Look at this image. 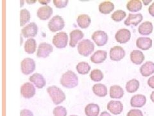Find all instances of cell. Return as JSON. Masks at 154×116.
Masks as SVG:
<instances>
[{
    "mask_svg": "<svg viewBox=\"0 0 154 116\" xmlns=\"http://www.w3.org/2000/svg\"><path fill=\"white\" fill-rule=\"evenodd\" d=\"M76 70L80 74L85 75L89 73L91 70L90 65L86 62H80L76 65Z\"/></svg>",
    "mask_w": 154,
    "mask_h": 116,
    "instance_id": "obj_32",
    "label": "cell"
},
{
    "mask_svg": "<svg viewBox=\"0 0 154 116\" xmlns=\"http://www.w3.org/2000/svg\"><path fill=\"white\" fill-rule=\"evenodd\" d=\"M139 82L136 79H131L128 81L126 84V90L129 93H134L139 89Z\"/></svg>",
    "mask_w": 154,
    "mask_h": 116,
    "instance_id": "obj_31",
    "label": "cell"
},
{
    "mask_svg": "<svg viewBox=\"0 0 154 116\" xmlns=\"http://www.w3.org/2000/svg\"><path fill=\"white\" fill-rule=\"evenodd\" d=\"M29 80L32 82L38 89H42L43 87L45 86L46 84V81L45 77L41 74L36 73L33 74L32 76L30 77Z\"/></svg>",
    "mask_w": 154,
    "mask_h": 116,
    "instance_id": "obj_19",
    "label": "cell"
},
{
    "mask_svg": "<svg viewBox=\"0 0 154 116\" xmlns=\"http://www.w3.org/2000/svg\"><path fill=\"white\" fill-rule=\"evenodd\" d=\"M107 53L104 50H98L91 57V61L94 63H102L107 59Z\"/></svg>",
    "mask_w": 154,
    "mask_h": 116,
    "instance_id": "obj_21",
    "label": "cell"
},
{
    "mask_svg": "<svg viewBox=\"0 0 154 116\" xmlns=\"http://www.w3.org/2000/svg\"><path fill=\"white\" fill-rule=\"evenodd\" d=\"M38 2L41 3L42 5H47L48 3H49L50 2V0H47V1H46V0H41V1H38Z\"/></svg>",
    "mask_w": 154,
    "mask_h": 116,
    "instance_id": "obj_42",
    "label": "cell"
},
{
    "mask_svg": "<svg viewBox=\"0 0 154 116\" xmlns=\"http://www.w3.org/2000/svg\"><path fill=\"white\" fill-rule=\"evenodd\" d=\"M54 5L57 7V8H64L67 6V3H68L69 1L67 0H54Z\"/></svg>",
    "mask_w": 154,
    "mask_h": 116,
    "instance_id": "obj_37",
    "label": "cell"
},
{
    "mask_svg": "<svg viewBox=\"0 0 154 116\" xmlns=\"http://www.w3.org/2000/svg\"><path fill=\"white\" fill-rule=\"evenodd\" d=\"M114 8V4L110 2H104L100 4L99 11L103 14H108L113 11Z\"/></svg>",
    "mask_w": 154,
    "mask_h": 116,
    "instance_id": "obj_28",
    "label": "cell"
},
{
    "mask_svg": "<svg viewBox=\"0 0 154 116\" xmlns=\"http://www.w3.org/2000/svg\"><path fill=\"white\" fill-rule=\"evenodd\" d=\"M21 94L26 99H30L35 94V89L30 83H26L21 87Z\"/></svg>",
    "mask_w": 154,
    "mask_h": 116,
    "instance_id": "obj_12",
    "label": "cell"
},
{
    "mask_svg": "<svg viewBox=\"0 0 154 116\" xmlns=\"http://www.w3.org/2000/svg\"><path fill=\"white\" fill-rule=\"evenodd\" d=\"M107 109L114 115L120 114L123 110V105L121 101H110L107 104Z\"/></svg>",
    "mask_w": 154,
    "mask_h": 116,
    "instance_id": "obj_13",
    "label": "cell"
},
{
    "mask_svg": "<svg viewBox=\"0 0 154 116\" xmlns=\"http://www.w3.org/2000/svg\"><path fill=\"white\" fill-rule=\"evenodd\" d=\"M94 50V43L89 40H84L79 43V53L83 56H89Z\"/></svg>",
    "mask_w": 154,
    "mask_h": 116,
    "instance_id": "obj_3",
    "label": "cell"
},
{
    "mask_svg": "<svg viewBox=\"0 0 154 116\" xmlns=\"http://www.w3.org/2000/svg\"><path fill=\"white\" fill-rule=\"evenodd\" d=\"M126 16L127 13L125 11H122V10H118L112 14L111 18L116 22H119L122 21Z\"/></svg>",
    "mask_w": 154,
    "mask_h": 116,
    "instance_id": "obj_34",
    "label": "cell"
},
{
    "mask_svg": "<svg viewBox=\"0 0 154 116\" xmlns=\"http://www.w3.org/2000/svg\"><path fill=\"white\" fill-rule=\"evenodd\" d=\"M131 33L129 30L126 28H123L119 30L115 35V39L118 43L121 44L127 43L131 40Z\"/></svg>",
    "mask_w": 154,
    "mask_h": 116,
    "instance_id": "obj_9",
    "label": "cell"
},
{
    "mask_svg": "<svg viewBox=\"0 0 154 116\" xmlns=\"http://www.w3.org/2000/svg\"><path fill=\"white\" fill-rule=\"evenodd\" d=\"M30 19V13L26 9H22L20 12V25L24 26Z\"/></svg>",
    "mask_w": 154,
    "mask_h": 116,
    "instance_id": "obj_33",
    "label": "cell"
},
{
    "mask_svg": "<svg viewBox=\"0 0 154 116\" xmlns=\"http://www.w3.org/2000/svg\"><path fill=\"white\" fill-rule=\"evenodd\" d=\"M153 25L150 21H145L139 27L138 32L141 35L148 36L153 32Z\"/></svg>",
    "mask_w": 154,
    "mask_h": 116,
    "instance_id": "obj_22",
    "label": "cell"
},
{
    "mask_svg": "<svg viewBox=\"0 0 154 116\" xmlns=\"http://www.w3.org/2000/svg\"><path fill=\"white\" fill-rule=\"evenodd\" d=\"M91 79L93 81L98 82L101 81L103 78V74L102 72L99 69H95L93 71H91L90 74Z\"/></svg>",
    "mask_w": 154,
    "mask_h": 116,
    "instance_id": "obj_35",
    "label": "cell"
},
{
    "mask_svg": "<svg viewBox=\"0 0 154 116\" xmlns=\"http://www.w3.org/2000/svg\"><path fill=\"white\" fill-rule=\"evenodd\" d=\"M38 27L35 23H31L21 30L22 35L26 38L35 37L37 34Z\"/></svg>",
    "mask_w": 154,
    "mask_h": 116,
    "instance_id": "obj_11",
    "label": "cell"
},
{
    "mask_svg": "<svg viewBox=\"0 0 154 116\" xmlns=\"http://www.w3.org/2000/svg\"><path fill=\"white\" fill-rule=\"evenodd\" d=\"M70 41H69V46L71 47H75L77 43H78L80 40H82L84 36V33L82 31L80 30H74L70 32Z\"/></svg>",
    "mask_w": 154,
    "mask_h": 116,
    "instance_id": "obj_16",
    "label": "cell"
},
{
    "mask_svg": "<svg viewBox=\"0 0 154 116\" xmlns=\"http://www.w3.org/2000/svg\"><path fill=\"white\" fill-rule=\"evenodd\" d=\"M20 116H33V114L32 111L27 109H24L21 111Z\"/></svg>",
    "mask_w": 154,
    "mask_h": 116,
    "instance_id": "obj_39",
    "label": "cell"
},
{
    "mask_svg": "<svg viewBox=\"0 0 154 116\" xmlns=\"http://www.w3.org/2000/svg\"><path fill=\"white\" fill-rule=\"evenodd\" d=\"M143 20V16L141 14H129L128 16L124 23L126 26H137L139 23H140Z\"/></svg>",
    "mask_w": 154,
    "mask_h": 116,
    "instance_id": "obj_14",
    "label": "cell"
},
{
    "mask_svg": "<svg viewBox=\"0 0 154 116\" xmlns=\"http://www.w3.org/2000/svg\"><path fill=\"white\" fill-rule=\"evenodd\" d=\"M150 99L153 103H154V91L152 92L151 95H150Z\"/></svg>",
    "mask_w": 154,
    "mask_h": 116,
    "instance_id": "obj_44",
    "label": "cell"
},
{
    "mask_svg": "<svg viewBox=\"0 0 154 116\" xmlns=\"http://www.w3.org/2000/svg\"><path fill=\"white\" fill-rule=\"evenodd\" d=\"M54 116H66L67 110L63 106H57L53 111Z\"/></svg>",
    "mask_w": 154,
    "mask_h": 116,
    "instance_id": "obj_36",
    "label": "cell"
},
{
    "mask_svg": "<svg viewBox=\"0 0 154 116\" xmlns=\"http://www.w3.org/2000/svg\"><path fill=\"white\" fill-rule=\"evenodd\" d=\"M47 92L55 105H59L66 99V94L56 86H51L47 89Z\"/></svg>",
    "mask_w": 154,
    "mask_h": 116,
    "instance_id": "obj_2",
    "label": "cell"
},
{
    "mask_svg": "<svg viewBox=\"0 0 154 116\" xmlns=\"http://www.w3.org/2000/svg\"><path fill=\"white\" fill-rule=\"evenodd\" d=\"M148 85L152 89H154V76L150 77L148 80Z\"/></svg>",
    "mask_w": 154,
    "mask_h": 116,
    "instance_id": "obj_40",
    "label": "cell"
},
{
    "mask_svg": "<svg viewBox=\"0 0 154 116\" xmlns=\"http://www.w3.org/2000/svg\"><path fill=\"white\" fill-rule=\"evenodd\" d=\"M124 95V90L121 86L113 85L110 88V97L113 99H120Z\"/></svg>",
    "mask_w": 154,
    "mask_h": 116,
    "instance_id": "obj_24",
    "label": "cell"
},
{
    "mask_svg": "<svg viewBox=\"0 0 154 116\" xmlns=\"http://www.w3.org/2000/svg\"><path fill=\"white\" fill-rule=\"evenodd\" d=\"M70 116H77V115H70Z\"/></svg>",
    "mask_w": 154,
    "mask_h": 116,
    "instance_id": "obj_46",
    "label": "cell"
},
{
    "mask_svg": "<svg viewBox=\"0 0 154 116\" xmlns=\"http://www.w3.org/2000/svg\"><path fill=\"white\" fill-rule=\"evenodd\" d=\"M64 26L65 22L63 18L60 16H54L48 23V28L53 32L62 30Z\"/></svg>",
    "mask_w": 154,
    "mask_h": 116,
    "instance_id": "obj_4",
    "label": "cell"
},
{
    "mask_svg": "<svg viewBox=\"0 0 154 116\" xmlns=\"http://www.w3.org/2000/svg\"><path fill=\"white\" fill-rule=\"evenodd\" d=\"M140 73L144 77L150 76L154 73V63L147 61L140 68Z\"/></svg>",
    "mask_w": 154,
    "mask_h": 116,
    "instance_id": "obj_20",
    "label": "cell"
},
{
    "mask_svg": "<svg viewBox=\"0 0 154 116\" xmlns=\"http://www.w3.org/2000/svg\"><path fill=\"white\" fill-rule=\"evenodd\" d=\"M100 113V107L97 104L90 103L85 108V114L87 116H98Z\"/></svg>",
    "mask_w": 154,
    "mask_h": 116,
    "instance_id": "obj_25",
    "label": "cell"
},
{
    "mask_svg": "<svg viewBox=\"0 0 154 116\" xmlns=\"http://www.w3.org/2000/svg\"><path fill=\"white\" fill-rule=\"evenodd\" d=\"M130 57H131V61L136 65H141L145 59L143 53L141 51L137 50H133L131 53Z\"/></svg>",
    "mask_w": 154,
    "mask_h": 116,
    "instance_id": "obj_23",
    "label": "cell"
},
{
    "mask_svg": "<svg viewBox=\"0 0 154 116\" xmlns=\"http://www.w3.org/2000/svg\"><path fill=\"white\" fill-rule=\"evenodd\" d=\"M53 14V8L50 6H45L38 8L37 12V17L42 20H47Z\"/></svg>",
    "mask_w": 154,
    "mask_h": 116,
    "instance_id": "obj_15",
    "label": "cell"
},
{
    "mask_svg": "<svg viewBox=\"0 0 154 116\" xmlns=\"http://www.w3.org/2000/svg\"><path fill=\"white\" fill-rule=\"evenodd\" d=\"M127 8L131 12H138L142 8V3L139 0H131L127 3Z\"/></svg>",
    "mask_w": 154,
    "mask_h": 116,
    "instance_id": "obj_30",
    "label": "cell"
},
{
    "mask_svg": "<svg viewBox=\"0 0 154 116\" xmlns=\"http://www.w3.org/2000/svg\"><path fill=\"white\" fill-rule=\"evenodd\" d=\"M127 116H143V114L140 110L132 109L127 113Z\"/></svg>",
    "mask_w": 154,
    "mask_h": 116,
    "instance_id": "obj_38",
    "label": "cell"
},
{
    "mask_svg": "<svg viewBox=\"0 0 154 116\" xmlns=\"http://www.w3.org/2000/svg\"><path fill=\"white\" fill-rule=\"evenodd\" d=\"M60 84L67 89L75 88L79 84V77L75 72L67 71L61 77Z\"/></svg>",
    "mask_w": 154,
    "mask_h": 116,
    "instance_id": "obj_1",
    "label": "cell"
},
{
    "mask_svg": "<svg viewBox=\"0 0 154 116\" xmlns=\"http://www.w3.org/2000/svg\"><path fill=\"white\" fill-rule=\"evenodd\" d=\"M93 91L98 97H105L107 94V88L105 85L98 83L93 86Z\"/></svg>",
    "mask_w": 154,
    "mask_h": 116,
    "instance_id": "obj_26",
    "label": "cell"
},
{
    "mask_svg": "<svg viewBox=\"0 0 154 116\" xmlns=\"http://www.w3.org/2000/svg\"><path fill=\"white\" fill-rule=\"evenodd\" d=\"M143 3H144V4L145 5H148L149 3H150L152 1H151V0H150V1H144H144H143Z\"/></svg>",
    "mask_w": 154,
    "mask_h": 116,
    "instance_id": "obj_45",
    "label": "cell"
},
{
    "mask_svg": "<svg viewBox=\"0 0 154 116\" xmlns=\"http://www.w3.org/2000/svg\"><path fill=\"white\" fill-rule=\"evenodd\" d=\"M148 12L150 15L154 17V2L148 8Z\"/></svg>",
    "mask_w": 154,
    "mask_h": 116,
    "instance_id": "obj_41",
    "label": "cell"
},
{
    "mask_svg": "<svg viewBox=\"0 0 154 116\" xmlns=\"http://www.w3.org/2000/svg\"><path fill=\"white\" fill-rule=\"evenodd\" d=\"M125 54V50L120 46H115L110 50V58L112 61H119L123 59Z\"/></svg>",
    "mask_w": 154,
    "mask_h": 116,
    "instance_id": "obj_8",
    "label": "cell"
},
{
    "mask_svg": "<svg viewBox=\"0 0 154 116\" xmlns=\"http://www.w3.org/2000/svg\"><path fill=\"white\" fill-rule=\"evenodd\" d=\"M136 46L143 50H147L152 47V40L149 37H139L136 41Z\"/></svg>",
    "mask_w": 154,
    "mask_h": 116,
    "instance_id": "obj_18",
    "label": "cell"
},
{
    "mask_svg": "<svg viewBox=\"0 0 154 116\" xmlns=\"http://www.w3.org/2000/svg\"><path fill=\"white\" fill-rule=\"evenodd\" d=\"M21 71L24 74L29 75L35 70V63L33 59L27 57L24 59L21 63Z\"/></svg>",
    "mask_w": 154,
    "mask_h": 116,
    "instance_id": "obj_6",
    "label": "cell"
},
{
    "mask_svg": "<svg viewBox=\"0 0 154 116\" xmlns=\"http://www.w3.org/2000/svg\"><path fill=\"white\" fill-rule=\"evenodd\" d=\"M91 37H92V40L95 42L96 44L100 47L106 45L108 41L107 34L102 31L94 32Z\"/></svg>",
    "mask_w": 154,
    "mask_h": 116,
    "instance_id": "obj_7",
    "label": "cell"
},
{
    "mask_svg": "<svg viewBox=\"0 0 154 116\" xmlns=\"http://www.w3.org/2000/svg\"><path fill=\"white\" fill-rule=\"evenodd\" d=\"M146 97L142 94H137L134 95L131 99V105L132 107L141 108L146 104Z\"/></svg>",
    "mask_w": 154,
    "mask_h": 116,
    "instance_id": "obj_17",
    "label": "cell"
},
{
    "mask_svg": "<svg viewBox=\"0 0 154 116\" xmlns=\"http://www.w3.org/2000/svg\"><path fill=\"white\" fill-rule=\"evenodd\" d=\"M53 44L57 48H64L67 45L68 36L64 32H60L57 33L53 37Z\"/></svg>",
    "mask_w": 154,
    "mask_h": 116,
    "instance_id": "obj_5",
    "label": "cell"
},
{
    "mask_svg": "<svg viewBox=\"0 0 154 116\" xmlns=\"http://www.w3.org/2000/svg\"><path fill=\"white\" fill-rule=\"evenodd\" d=\"M37 43L36 41L33 38H30L25 42V51L29 54H33L36 50Z\"/></svg>",
    "mask_w": 154,
    "mask_h": 116,
    "instance_id": "obj_29",
    "label": "cell"
},
{
    "mask_svg": "<svg viewBox=\"0 0 154 116\" xmlns=\"http://www.w3.org/2000/svg\"><path fill=\"white\" fill-rule=\"evenodd\" d=\"M77 23H78L79 26L82 28H87L89 27L91 23V18L86 14H82L77 18Z\"/></svg>",
    "mask_w": 154,
    "mask_h": 116,
    "instance_id": "obj_27",
    "label": "cell"
},
{
    "mask_svg": "<svg viewBox=\"0 0 154 116\" xmlns=\"http://www.w3.org/2000/svg\"><path fill=\"white\" fill-rule=\"evenodd\" d=\"M100 116H111L109 113H108L107 112H106V111H103V112H102V114H100Z\"/></svg>",
    "mask_w": 154,
    "mask_h": 116,
    "instance_id": "obj_43",
    "label": "cell"
},
{
    "mask_svg": "<svg viewBox=\"0 0 154 116\" xmlns=\"http://www.w3.org/2000/svg\"><path fill=\"white\" fill-rule=\"evenodd\" d=\"M53 50H54V48L51 45L45 42L41 43L38 45L37 51V56L38 57L46 58L49 56L50 53L53 52Z\"/></svg>",
    "mask_w": 154,
    "mask_h": 116,
    "instance_id": "obj_10",
    "label": "cell"
}]
</instances>
